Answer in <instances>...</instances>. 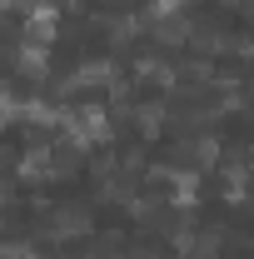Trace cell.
Here are the masks:
<instances>
[{"mask_svg": "<svg viewBox=\"0 0 254 259\" xmlns=\"http://www.w3.org/2000/svg\"><path fill=\"white\" fill-rule=\"evenodd\" d=\"M55 35H60V0H35L30 15H25V40L50 45Z\"/></svg>", "mask_w": 254, "mask_h": 259, "instance_id": "obj_4", "label": "cell"}, {"mask_svg": "<svg viewBox=\"0 0 254 259\" xmlns=\"http://www.w3.org/2000/svg\"><path fill=\"white\" fill-rule=\"evenodd\" d=\"M90 209L85 204H45V234L60 244V239H85L90 234Z\"/></svg>", "mask_w": 254, "mask_h": 259, "instance_id": "obj_2", "label": "cell"}, {"mask_svg": "<svg viewBox=\"0 0 254 259\" xmlns=\"http://www.w3.org/2000/svg\"><path fill=\"white\" fill-rule=\"evenodd\" d=\"M135 80H140V85H159V90H175V85H180V75L164 60H155V55H140V60H135Z\"/></svg>", "mask_w": 254, "mask_h": 259, "instance_id": "obj_7", "label": "cell"}, {"mask_svg": "<svg viewBox=\"0 0 254 259\" xmlns=\"http://www.w3.org/2000/svg\"><path fill=\"white\" fill-rule=\"evenodd\" d=\"M164 120H170V110L164 105H130V125L140 130V140H159L164 135Z\"/></svg>", "mask_w": 254, "mask_h": 259, "instance_id": "obj_6", "label": "cell"}, {"mask_svg": "<svg viewBox=\"0 0 254 259\" xmlns=\"http://www.w3.org/2000/svg\"><path fill=\"white\" fill-rule=\"evenodd\" d=\"M215 5H224V10H234V5H244V0H215Z\"/></svg>", "mask_w": 254, "mask_h": 259, "instance_id": "obj_12", "label": "cell"}, {"mask_svg": "<svg viewBox=\"0 0 254 259\" xmlns=\"http://www.w3.org/2000/svg\"><path fill=\"white\" fill-rule=\"evenodd\" d=\"M244 155H249V169H254V145H249V150H244Z\"/></svg>", "mask_w": 254, "mask_h": 259, "instance_id": "obj_13", "label": "cell"}, {"mask_svg": "<svg viewBox=\"0 0 254 259\" xmlns=\"http://www.w3.org/2000/svg\"><path fill=\"white\" fill-rule=\"evenodd\" d=\"M110 110L105 105H80L65 115V135L80 145V150H95V145H110Z\"/></svg>", "mask_w": 254, "mask_h": 259, "instance_id": "obj_1", "label": "cell"}, {"mask_svg": "<svg viewBox=\"0 0 254 259\" xmlns=\"http://www.w3.org/2000/svg\"><path fill=\"white\" fill-rule=\"evenodd\" d=\"M0 90H5V85H0Z\"/></svg>", "mask_w": 254, "mask_h": 259, "instance_id": "obj_14", "label": "cell"}, {"mask_svg": "<svg viewBox=\"0 0 254 259\" xmlns=\"http://www.w3.org/2000/svg\"><path fill=\"white\" fill-rule=\"evenodd\" d=\"M45 65H50V55H45V45H35V40H25V45H20V50H15V70H20V75H45Z\"/></svg>", "mask_w": 254, "mask_h": 259, "instance_id": "obj_9", "label": "cell"}, {"mask_svg": "<svg viewBox=\"0 0 254 259\" xmlns=\"http://www.w3.org/2000/svg\"><path fill=\"white\" fill-rule=\"evenodd\" d=\"M105 30H110V45H130L135 35L145 30V15H120V20H110Z\"/></svg>", "mask_w": 254, "mask_h": 259, "instance_id": "obj_10", "label": "cell"}, {"mask_svg": "<svg viewBox=\"0 0 254 259\" xmlns=\"http://www.w3.org/2000/svg\"><path fill=\"white\" fill-rule=\"evenodd\" d=\"M194 0H150V20H159V15H185Z\"/></svg>", "mask_w": 254, "mask_h": 259, "instance_id": "obj_11", "label": "cell"}, {"mask_svg": "<svg viewBox=\"0 0 254 259\" xmlns=\"http://www.w3.org/2000/svg\"><path fill=\"white\" fill-rule=\"evenodd\" d=\"M115 80H120V75H115V60H110V55H95V60L80 65L60 90H105V85H115Z\"/></svg>", "mask_w": 254, "mask_h": 259, "instance_id": "obj_5", "label": "cell"}, {"mask_svg": "<svg viewBox=\"0 0 254 259\" xmlns=\"http://www.w3.org/2000/svg\"><path fill=\"white\" fill-rule=\"evenodd\" d=\"M190 35H194V25L185 20V15H159L155 20V40L159 45H185Z\"/></svg>", "mask_w": 254, "mask_h": 259, "instance_id": "obj_8", "label": "cell"}, {"mask_svg": "<svg viewBox=\"0 0 254 259\" xmlns=\"http://www.w3.org/2000/svg\"><path fill=\"white\" fill-rule=\"evenodd\" d=\"M15 175L25 185H45V180H60V164H55V150L50 145H30L20 160H15Z\"/></svg>", "mask_w": 254, "mask_h": 259, "instance_id": "obj_3", "label": "cell"}]
</instances>
